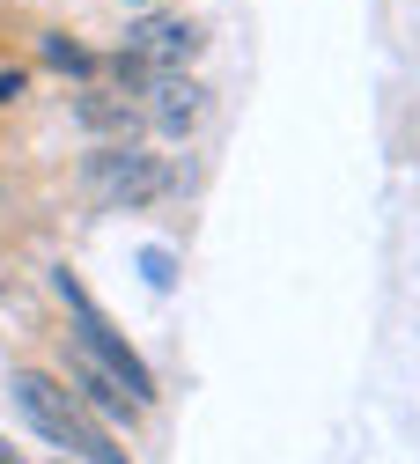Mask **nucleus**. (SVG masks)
Listing matches in <instances>:
<instances>
[{"label":"nucleus","mask_w":420,"mask_h":464,"mask_svg":"<svg viewBox=\"0 0 420 464\" xmlns=\"http://www.w3.org/2000/svg\"><path fill=\"white\" fill-rule=\"evenodd\" d=\"M52 295L67 303V317H74V354H89L103 376H118V383H126V398H133L141 413H148V405H155V376H148V362H141L133 346H126V332H118V324L96 310V295H89V287H82L67 266L52 273Z\"/></svg>","instance_id":"1"},{"label":"nucleus","mask_w":420,"mask_h":464,"mask_svg":"<svg viewBox=\"0 0 420 464\" xmlns=\"http://www.w3.org/2000/svg\"><path fill=\"white\" fill-rule=\"evenodd\" d=\"M82 185H89L96 207H111V214H141V207H155V199L177 185V169H170V155H148L141 140H103V148H89V162H82Z\"/></svg>","instance_id":"2"},{"label":"nucleus","mask_w":420,"mask_h":464,"mask_svg":"<svg viewBox=\"0 0 420 464\" xmlns=\"http://www.w3.org/2000/svg\"><path fill=\"white\" fill-rule=\"evenodd\" d=\"M8 391H15V413H23V420H30L59 457H67V450H74V435H82V420H89L82 405H74V391L59 383V376H44V369H15V376H8Z\"/></svg>","instance_id":"3"},{"label":"nucleus","mask_w":420,"mask_h":464,"mask_svg":"<svg viewBox=\"0 0 420 464\" xmlns=\"http://www.w3.org/2000/svg\"><path fill=\"white\" fill-rule=\"evenodd\" d=\"M126 60H141L148 74H185V60H200V30L185 15H133L126 30Z\"/></svg>","instance_id":"4"},{"label":"nucleus","mask_w":420,"mask_h":464,"mask_svg":"<svg viewBox=\"0 0 420 464\" xmlns=\"http://www.w3.org/2000/svg\"><path fill=\"white\" fill-rule=\"evenodd\" d=\"M67 383H74V405H82V413L89 420H141V405L126 398V383H118V376H103L89 354H67Z\"/></svg>","instance_id":"5"},{"label":"nucleus","mask_w":420,"mask_h":464,"mask_svg":"<svg viewBox=\"0 0 420 464\" xmlns=\"http://www.w3.org/2000/svg\"><path fill=\"white\" fill-rule=\"evenodd\" d=\"M148 119H155V133L185 140V133L207 119V89H200V82H185V74H162V82L148 89Z\"/></svg>","instance_id":"6"},{"label":"nucleus","mask_w":420,"mask_h":464,"mask_svg":"<svg viewBox=\"0 0 420 464\" xmlns=\"http://www.w3.org/2000/svg\"><path fill=\"white\" fill-rule=\"evenodd\" d=\"M74 119H82V133L133 140V133H141V103L118 96V89H82V96H74Z\"/></svg>","instance_id":"7"},{"label":"nucleus","mask_w":420,"mask_h":464,"mask_svg":"<svg viewBox=\"0 0 420 464\" xmlns=\"http://www.w3.org/2000/svg\"><path fill=\"white\" fill-rule=\"evenodd\" d=\"M67 457H74V464H133L103 420H82V435H74V450H67Z\"/></svg>","instance_id":"8"},{"label":"nucleus","mask_w":420,"mask_h":464,"mask_svg":"<svg viewBox=\"0 0 420 464\" xmlns=\"http://www.w3.org/2000/svg\"><path fill=\"white\" fill-rule=\"evenodd\" d=\"M44 67H59V74H82V82H89V74H96V52H89V44H74L67 30H52V37H44Z\"/></svg>","instance_id":"9"},{"label":"nucleus","mask_w":420,"mask_h":464,"mask_svg":"<svg viewBox=\"0 0 420 464\" xmlns=\"http://www.w3.org/2000/svg\"><path fill=\"white\" fill-rule=\"evenodd\" d=\"M141 273H148V287H155V295H162V287L177 280V258H170L162 244H148V251H141Z\"/></svg>","instance_id":"10"},{"label":"nucleus","mask_w":420,"mask_h":464,"mask_svg":"<svg viewBox=\"0 0 420 464\" xmlns=\"http://www.w3.org/2000/svg\"><path fill=\"white\" fill-rule=\"evenodd\" d=\"M23 82H30L23 67H0V103H15V96H23Z\"/></svg>","instance_id":"11"},{"label":"nucleus","mask_w":420,"mask_h":464,"mask_svg":"<svg viewBox=\"0 0 420 464\" xmlns=\"http://www.w3.org/2000/svg\"><path fill=\"white\" fill-rule=\"evenodd\" d=\"M0 464H23V450H8V435H0Z\"/></svg>","instance_id":"12"},{"label":"nucleus","mask_w":420,"mask_h":464,"mask_svg":"<svg viewBox=\"0 0 420 464\" xmlns=\"http://www.w3.org/2000/svg\"><path fill=\"white\" fill-rule=\"evenodd\" d=\"M126 8H141V15H148V8H155V0H126Z\"/></svg>","instance_id":"13"},{"label":"nucleus","mask_w":420,"mask_h":464,"mask_svg":"<svg viewBox=\"0 0 420 464\" xmlns=\"http://www.w3.org/2000/svg\"><path fill=\"white\" fill-rule=\"evenodd\" d=\"M59 464H74V457H59Z\"/></svg>","instance_id":"14"}]
</instances>
